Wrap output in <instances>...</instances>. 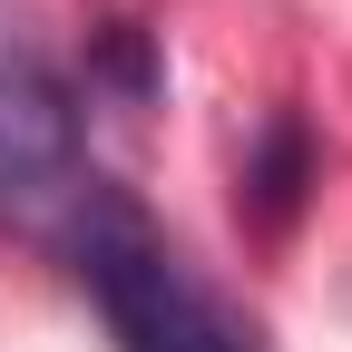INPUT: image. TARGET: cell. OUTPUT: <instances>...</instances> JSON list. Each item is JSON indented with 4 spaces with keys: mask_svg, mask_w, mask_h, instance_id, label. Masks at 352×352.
<instances>
[{
    "mask_svg": "<svg viewBox=\"0 0 352 352\" xmlns=\"http://www.w3.org/2000/svg\"><path fill=\"white\" fill-rule=\"evenodd\" d=\"M59 254H69V274L98 294L118 352H264L254 323L147 226V206L127 196L118 176H98V166H88L78 196L59 206Z\"/></svg>",
    "mask_w": 352,
    "mask_h": 352,
    "instance_id": "obj_1",
    "label": "cell"
},
{
    "mask_svg": "<svg viewBox=\"0 0 352 352\" xmlns=\"http://www.w3.org/2000/svg\"><path fill=\"white\" fill-rule=\"evenodd\" d=\"M88 147H78V88L30 50V39H0V226H50L78 196Z\"/></svg>",
    "mask_w": 352,
    "mask_h": 352,
    "instance_id": "obj_2",
    "label": "cell"
},
{
    "mask_svg": "<svg viewBox=\"0 0 352 352\" xmlns=\"http://www.w3.org/2000/svg\"><path fill=\"white\" fill-rule=\"evenodd\" d=\"M314 176H323V147H314V127H303V108H274L264 138L245 147V176H235L245 226L254 235H284L294 215H303V196H314Z\"/></svg>",
    "mask_w": 352,
    "mask_h": 352,
    "instance_id": "obj_3",
    "label": "cell"
},
{
    "mask_svg": "<svg viewBox=\"0 0 352 352\" xmlns=\"http://www.w3.org/2000/svg\"><path fill=\"white\" fill-rule=\"evenodd\" d=\"M88 78L118 88L127 108L157 98V50H147V30H138V20H108V30H98V50H88Z\"/></svg>",
    "mask_w": 352,
    "mask_h": 352,
    "instance_id": "obj_4",
    "label": "cell"
}]
</instances>
